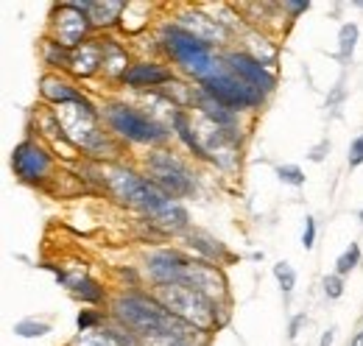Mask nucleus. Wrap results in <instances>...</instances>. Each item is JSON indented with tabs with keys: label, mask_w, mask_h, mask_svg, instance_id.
<instances>
[{
	"label": "nucleus",
	"mask_w": 363,
	"mask_h": 346,
	"mask_svg": "<svg viewBox=\"0 0 363 346\" xmlns=\"http://www.w3.org/2000/svg\"><path fill=\"white\" fill-rule=\"evenodd\" d=\"M148 168L154 173V179H157L171 196H184V193H190L193 182H190V176L184 171V165H182L179 160H174L171 154H154Z\"/></svg>",
	"instance_id": "6e6552de"
},
{
	"label": "nucleus",
	"mask_w": 363,
	"mask_h": 346,
	"mask_svg": "<svg viewBox=\"0 0 363 346\" xmlns=\"http://www.w3.org/2000/svg\"><path fill=\"white\" fill-rule=\"evenodd\" d=\"M184 268H187V262L179 255H174V252H160V255H154V257L148 260V271L162 285H177V282H182Z\"/></svg>",
	"instance_id": "ddd939ff"
},
{
	"label": "nucleus",
	"mask_w": 363,
	"mask_h": 346,
	"mask_svg": "<svg viewBox=\"0 0 363 346\" xmlns=\"http://www.w3.org/2000/svg\"><path fill=\"white\" fill-rule=\"evenodd\" d=\"M177 285H187L193 291H199L201 296H207L213 302V296H224V279L216 268L210 265H201V262H187L184 274H182V282Z\"/></svg>",
	"instance_id": "9b49d317"
},
{
	"label": "nucleus",
	"mask_w": 363,
	"mask_h": 346,
	"mask_svg": "<svg viewBox=\"0 0 363 346\" xmlns=\"http://www.w3.org/2000/svg\"><path fill=\"white\" fill-rule=\"evenodd\" d=\"M98 65H104V62H101V48H95V45H82V48H76V50L70 53V65H67V67H73L79 76H90V73H95Z\"/></svg>",
	"instance_id": "f3484780"
},
{
	"label": "nucleus",
	"mask_w": 363,
	"mask_h": 346,
	"mask_svg": "<svg viewBox=\"0 0 363 346\" xmlns=\"http://www.w3.org/2000/svg\"><path fill=\"white\" fill-rule=\"evenodd\" d=\"M182 28L190 31V34H193L196 40H201V43L224 40V28H221L216 20H210V17L199 14V11H193V14H182Z\"/></svg>",
	"instance_id": "4468645a"
},
{
	"label": "nucleus",
	"mask_w": 363,
	"mask_h": 346,
	"mask_svg": "<svg viewBox=\"0 0 363 346\" xmlns=\"http://www.w3.org/2000/svg\"><path fill=\"white\" fill-rule=\"evenodd\" d=\"M302 321H305V316H299V318H296V321H294V324H291V338H294V335H296V330H299V324H302Z\"/></svg>",
	"instance_id": "2f4dec72"
},
{
	"label": "nucleus",
	"mask_w": 363,
	"mask_h": 346,
	"mask_svg": "<svg viewBox=\"0 0 363 346\" xmlns=\"http://www.w3.org/2000/svg\"><path fill=\"white\" fill-rule=\"evenodd\" d=\"M333 344V330H330V333H324V335H321V344L318 346H330Z\"/></svg>",
	"instance_id": "473e14b6"
},
{
	"label": "nucleus",
	"mask_w": 363,
	"mask_h": 346,
	"mask_svg": "<svg viewBox=\"0 0 363 346\" xmlns=\"http://www.w3.org/2000/svg\"><path fill=\"white\" fill-rule=\"evenodd\" d=\"M313 238H316V223L313 218H305V249H313Z\"/></svg>",
	"instance_id": "c85d7f7f"
},
{
	"label": "nucleus",
	"mask_w": 363,
	"mask_h": 346,
	"mask_svg": "<svg viewBox=\"0 0 363 346\" xmlns=\"http://www.w3.org/2000/svg\"><path fill=\"white\" fill-rule=\"evenodd\" d=\"M11 165H14V171L20 173L23 179L40 182V179H45V173L50 171V157H48L37 143H20V145L14 148Z\"/></svg>",
	"instance_id": "1a4fd4ad"
},
{
	"label": "nucleus",
	"mask_w": 363,
	"mask_h": 346,
	"mask_svg": "<svg viewBox=\"0 0 363 346\" xmlns=\"http://www.w3.org/2000/svg\"><path fill=\"white\" fill-rule=\"evenodd\" d=\"M87 26L90 20L84 17V11L73 9L70 3L62 9V14L56 17V34H59V43L62 48H76V45H84V34H87Z\"/></svg>",
	"instance_id": "f8f14e48"
},
{
	"label": "nucleus",
	"mask_w": 363,
	"mask_h": 346,
	"mask_svg": "<svg viewBox=\"0 0 363 346\" xmlns=\"http://www.w3.org/2000/svg\"><path fill=\"white\" fill-rule=\"evenodd\" d=\"M363 162V137L355 140V145H352V165H361Z\"/></svg>",
	"instance_id": "c756f323"
},
{
	"label": "nucleus",
	"mask_w": 363,
	"mask_h": 346,
	"mask_svg": "<svg viewBox=\"0 0 363 346\" xmlns=\"http://www.w3.org/2000/svg\"><path fill=\"white\" fill-rule=\"evenodd\" d=\"M174 126L179 129L182 140H184V143H187V145H190V148H193L199 157H204V148H201V145H199V140L190 134V129H187V123H184V118H182V115H177V118H174Z\"/></svg>",
	"instance_id": "5701e85b"
},
{
	"label": "nucleus",
	"mask_w": 363,
	"mask_h": 346,
	"mask_svg": "<svg viewBox=\"0 0 363 346\" xmlns=\"http://www.w3.org/2000/svg\"><path fill=\"white\" fill-rule=\"evenodd\" d=\"M157 299L165 310L193 324L196 330H210L216 324V304L187 285H162L157 291Z\"/></svg>",
	"instance_id": "f03ea898"
},
{
	"label": "nucleus",
	"mask_w": 363,
	"mask_h": 346,
	"mask_svg": "<svg viewBox=\"0 0 363 346\" xmlns=\"http://www.w3.org/2000/svg\"><path fill=\"white\" fill-rule=\"evenodd\" d=\"M165 48H168V53L179 62L187 73H193V76L201 79V82L210 79V76L218 70L216 62H213V56H210L207 43L196 40V37H193L190 31H184L182 26L165 28Z\"/></svg>",
	"instance_id": "7ed1b4c3"
},
{
	"label": "nucleus",
	"mask_w": 363,
	"mask_h": 346,
	"mask_svg": "<svg viewBox=\"0 0 363 346\" xmlns=\"http://www.w3.org/2000/svg\"><path fill=\"white\" fill-rule=\"evenodd\" d=\"M358 260H361V249H358V243H352L344 255H341V260H338V274H347V271H352L355 265H358Z\"/></svg>",
	"instance_id": "4be33fe9"
},
{
	"label": "nucleus",
	"mask_w": 363,
	"mask_h": 346,
	"mask_svg": "<svg viewBox=\"0 0 363 346\" xmlns=\"http://www.w3.org/2000/svg\"><path fill=\"white\" fill-rule=\"evenodd\" d=\"M115 313L129 330H135L137 335H143V338L168 335V338H177V341H184V344L193 346V338L199 333L193 324L182 321L179 316H174L162 304L143 299V296H121L115 302Z\"/></svg>",
	"instance_id": "f257e3e1"
},
{
	"label": "nucleus",
	"mask_w": 363,
	"mask_h": 346,
	"mask_svg": "<svg viewBox=\"0 0 363 346\" xmlns=\"http://www.w3.org/2000/svg\"><path fill=\"white\" fill-rule=\"evenodd\" d=\"M352 346H363V333L358 335V338H355V341H352Z\"/></svg>",
	"instance_id": "72a5a7b5"
},
{
	"label": "nucleus",
	"mask_w": 363,
	"mask_h": 346,
	"mask_svg": "<svg viewBox=\"0 0 363 346\" xmlns=\"http://www.w3.org/2000/svg\"><path fill=\"white\" fill-rule=\"evenodd\" d=\"M123 82L129 86H154V84H165L171 82V73L160 65H132L123 76Z\"/></svg>",
	"instance_id": "2eb2a0df"
},
{
	"label": "nucleus",
	"mask_w": 363,
	"mask_h": 346,
	"mask_svg": "<svg viewBox=\"0 0 363 346\" xmlns=\"http://www.w3.org/2000/svg\"><path fill=\"white\" fill-rule=\"evenodd\" d=\"M109 123L121 137L137 140V143H154V140L165 137L160 123H154L151 118L140 115L137 109H129V106H112L109 109Z\"/></svg>",
	"instance_id": "0eeeda50"
},
{
	"label": "nucleus",
	"mask_w": 363,
	"mask_h": 346,
	"mask_svg": "<svg viewBox=\"0 0 363 346\" xmlns=\"http://www.w3.org/2000/svg\"><path fill=\"white\" fill-rule=\"evenodd\" d=\"M277 173H279V179L288 182V184H305V173L299 171L296 165H282V168H277Z\"/></svg>",
	"instance_id": "a878e982"
},
{
	"label": "nucleus",
	"mask_w": 363,
	"mask_h": 346,
	"mask_svg": "<svg viewBox=\"0 0 363 346\" xmlns=\"http://www.w3.org/2000/svg\"><path fill=\"white\" fill-rule=\"evenodd\" d=\"M151 221L157 223V226H162V229H168V232H177L182 229L184 223H187V216H184V210H182L179 204H174V201H168L162 210H157Z\"/></svg>",
	"instance_id": "a211bd4d"
},
{
	"label": "nucleus",
	"mask_w": 363,
	"mask_h": 346,
	"mask_svg": "<svg viewBox=\"0 0 363 346\" xmlns=\"http://www.w3.org/2000/svg\"><path fill=\"white\" fill-rule=\"evenodd\" d=\"M109 184H112V190H115L123 201H129V204H135L140 210H145L148 216H154L157 210H162V207L171 201L154 182L140 179V176H135V173H129V171H118L109 179Z\"/></svg>",
	"instance_id": "20e7f679"
},
{
	"label": "nucleus",
	"mask_w": 363,
	"mask_h": 346,
	"mask_svg": "<svg viewBox=\"0 0 363 346\" xmlns=\"http://www.w3.org/2000/svg\"><path fill=\"white\" fill-rule=\"evenodd\" d=\"M324 294L330 299H338L341 296V274H333V277L324 279Z\"/></svg>",
	"instance_id": "cd10ccee"
},
{
	"label": "nucleus",
	"mask_w": 363,
	"mask_h": 346,
	"mask_svg": "<svg viewBox=\"0 0 363 346\" xmlns=\"http://www.w3.org/2000/svg\"><path fill=\"white\" fill-rule=\"evenodd\" d=\"M104 65H106V70L109 73H121V76H126V53L118 48V45L106 43L104 45Z\"/></svg>",
	"instance_id": "aec40b11"
},
{
	"label": "nucleus",
	"mask_w": 363,
	"mask_h": 346,
	"mask_svg": "<svg viewBox=\"0 0 363 346\" xmlns=\"http://www.w3.org/2000/svg\"><path fill=\"white\" fill-rule=\"evenodd\" d=\"M201 84H204V92L210 98H216L227 109H246V106L260 104V98H263V92H257L255 86H249L246 82L235 79L232 73H224V70H216Z\"/></svg>",
	"instance_id": "423d86ee"
},
{
	"label": "nucleus",
	"mask_w": 363,
	"mask_h": 346,
	"mask_svg": "<svg viewBox=\"0 0 363 346\" xmlns=\"http://www.w3.org/2000/svg\"><path fill=\"white\" fill-rule=\"evenodd\" d=\"M274 274H277V279H279L282 291H291V288L296 285V274H294V268H291L288 262H279V265H274Z\"/></svg>",
	"instance_id": "b1692460"
},
{
	"label": "nucleus",
	"mask_w": 363,
	"mask_h": 346,
	"mask_svg": "<svg viewBox=\"0 0 363 346\" xmlns=\"http://www.w3.org/2000/svg\"><path fill=\"white\" fill-rule=\"evenodd\" d=\"M56 121H59V129L65 131L70 140L82 143L90 151L101 143V134H98V126H95V112H92V106L84 98L73 101V104H62L56 109Z\"/></svg>",
	"instance_id": "39448f33"
},
{
	"label": "nucleus",
	"mask_w": 363,
	"mask_h": 346,
	"mask_svg": "<svg viewBox=\"0 0 363 346\" xmlns=\"http://www.w3.org/2000/svg\"><path fill=\"white\" fill-rule=\"evenodd\" d=\"M355 40H358V28L350 23L341 28V56H350L352 48H355Z\"/></svg>",
	"instance_id": "393cba45"
},
{
	"label": "nucleus",
	"mask_w": 363,
	"mask_h": 346,
	"mask_svg": "<svg viewBox=\"0 0 363 346\" xmlns=\"http://www.w3.org/2000/svg\"><path fill=\"white\" fill-rule=\"evenodd\" d=\"M285 6H288V9H291V11H296V14H299V11H305V9H308V3H285Z\"/></svg>",
	"instance_id": "7c9ffc66"
},
{
	"label": "nucleus",
	"mask_w": 363,
	"mask_h": 346,
	"mask_svg": "<svg viewBox=\"0 0 363 346\" xmlns=\"http://www.w3.org/2000/svg\"><path fill=\"white\" fill-rule=\"evenodd\" d=\"M73 9L84 11L90 23H98V26H109L118 20V14L126 9V3H118V0H106V3H70Z\"/></svg>",
	"instance_id": "dca6fc26"
},
{
	"label": "nucleus",
	"mask_w": 363,
	"mask_h": 346,
	"mask_svg": "<svg viewBox=\"0 0 363 346\" xmlns=\"http://www.w3.org/2000/svg\"><path fill=\"white\" fill-rule=\"evenodd\" d=\"M20 335H26V338H37V335H45L48 333V324H34V321H20L17 327H14Z\"/></svg>",
	"instance_id": "bb28decb"
},
{
	"label": "nucleus",
	"mask_w": 363,
	"mask_h": 346,
	"mask_svg": "<svg viewBox=\"0 0 363 346\" xmlns=\"http://www.w3.org/2000/svg\"><path fill=\"white\" fill-rule=\"evenodd\" d=\"M232 73H238L240 82H246L249 86H255L257 92H272L274 89V76L263 67L260 59L249 56V53H229L227 56Z\"/></svg>",
	"instance_id": "9d476101"
},
{
	"label": "nucleus",
	"mask_w": 363,
	"mask_h": 346,
	"mask_svg": "<svg viewBox=\"0 0 363 346\" xmlns=\"http://www.w3.org/2000/svg\"><path fill=\"white\" fill-rule=\"evenodd\" d=\"M73 288H76V294L82 296V299H87V302H98L101 299V291H98V285L92 282V279H76V282H70Z\"/></svg>",
	"instance_id": "412c9836"
},
{
	"label": "nucleus",
	"mask_w": 363,
	"mask_h": 346,
	"mask_svg": "<svg viewBox=\"0 0 363 346\" xmlns=\"http://www.w3.org/2000/svg\"><path fill=\"white\" fill-rule=\"evenodd\" d=\"M43 95H45L48 101H53V104H73V101H82V95L73 89L70 84H65V82H56V79H45L43 82Z\"/></svg>",
	"instance_id": "6ab92c4d"
}]
</instances>
